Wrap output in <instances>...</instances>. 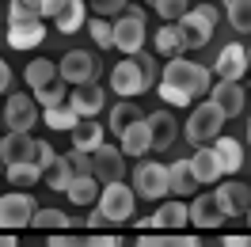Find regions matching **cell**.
Segmentation results:
<instances>
[{"instance_id": "obj_1", "label": "cell", "mask_w": 251, "mask_h": 247, "mask_svg": "<svg viewBox=\"0 0 251 247\" xmlns=\"http://www.w3.org/2000/svg\"><path fill=\"white\" fill-rule=\"evenodd\" d=\"M213 92V73L198 61H187V57H175V61L164 65V76H160V95L164 103L172 107H187L194 95H209Z\"/></svg>"}, {"instance_id": "obj_2", "label": "cell", "mask_w": 251, "mask_h": 247, "mask_svg": "<svg viewBox=\"0 0 251 247\" xmlns=\"http://www.w3.org/2000/svg\"><path fill=\"white\" fill-rule=\"evenodd\" d=\"M133 201H137V190H129V186H122V183L103 186L99 205H95V213L88 217V228H99L103 221H110V224L129 221V217H133Z\"/></svg>"}, {"instance_id": "obj_3", "label": "cell", "mask_w": 251, "mask_h": 247, "mask_svg": "<svg viewBox=\"0 0 251 247\" xmlns=\"http://www.w3.org/2000/svg\"><path fill=\"white\" fill-rule=\"evenodd\" d=\"M221 129H225V110H221L213 99H205V103H198V107L190 110L187 141L194 145V148H205V145H213L217 137H225Z\"/></svg>"}, {"instance_id": "obj_4", "label": "cell", "mask_w": 251, "mask_h": 247, "mask_svg": "<svg viewBox=\"0 0 251 247\" xmlns=\"http://www.w3.org/2000/svg\"><path fill=\"white\" fill-rule=\"evenodd\" d=\"M114 49H122L126 57H137L145 49V12L141 8H126L114 19Z\"/></svg>"}, {"instance_id": "obj_5", "label": "cell", "mask_w": 251, "mask_h": 247, "mask_svg": "<svg viewBox=\"0 0 251 247\" xmlns=\"http://www.w3.org/2000/svg\"><path fill=\"white\" fill-rule=\"evenodd\" d=\"M133 190H137V198L160 201L172 190V175H168V168L156 164V160H141V164L133 168Z\"/></svg>"}, {"instance_id": "obj_6", "label": "cell", "mask_w": 251, "mask_h": 247, "mask_svg": "<svg viewBox=\"0 0 251 247\" xmlns=\"http://www.w3.org/2000/svg\"><path fill=\"white\" fill-rule=\"evenodd\" d=\"M34 213H38V205H34V198L27 190L4 194L0 198V232H16V228L34 224Z\"/></svg>"}, {"instance_id": "obj_7", "label": "cell", "mask_w": 251, "mask_h": 247, "mask_svg": "<svg viewBox=\"0 0 251 247\" xmlns=\"http://www.w3.org/2000/svg\"><path fill=\"white\" fill-rule=\"evenodd\" d=\"M38 122V99L23 92H12L4 103V125L8 133H31V125Z\"/></svg>"}, {"instance_id": "obj_8", "label": "cell", "mask_w": 251, "mask_h": 247, "mask_svg": "<svg viewBox=\"0 0 251 247\" xmlns=\"http://www.w3.org/2000/svg\"><path fill=\"white\" fill-rule=\"evenodd\" d=\"M187 224H190V205H187V201H179V198H175V201H164L152 217H145V221H141L145 232H164V228L183 232Z\"/></svg>"}, {"instance_id": "obj_9", "label": "cell", "mask_w": 251, "mask_h": 247, "mask_svg": "<svg viewBox=\"0 0 251 247\" xmlns=\"http://www.w3.org/2000/svg\"><path fill=\"white\" fill-rule=\"evenodd\" d=\"M57 69H61V80L73 84V88L95 84V57L88 53V49H69L61 61H57Z\"/></svg>"}, {"instance_id": "obj_10", "label": "cell", "mask_w": 251, "mask_h": 247, "mask_svg": "<svg viewBox=\"0 0 251 247\" xmlns=\"http://www.w3.org/2000/svg\"><path fill=\"white\" fill-rule=\"evenodd\" d=\"M110 88H114V95H126V99H133V95H141L149 84H145V73L141 65H137V57H126V61L114 65V73H110Z\"/></svg>"}, {"instance_id": "obj_11", "label": "cell", "mask_w": 251, "mask_h": 247, "mask_svg": "<svg viewBox=\"0 0 251 247\" xmlns=\"http://www.w3.org/2000/svg\"><path fill=\"white\" fill-rule=\"evenodd\" d=\"M213 73H217V80H232V84H240V76H248L251 73V53L244 46H225L217 53V65H213Z\"/></svg>"}, {"instance_id": "obj_12", "label": "cell", "mask_w": 251, "mask_h": 247, "mask_svg": "<svg viewBox=\"0 0 251 247\" xmlns=\"http://www.w3.org/2000/svg\"><path fill=\"white\" fill-rule=\"evenodd\" d=\"M95 179L103 186L110 183H122V171H126V152L118 145H103V148H95Z\"/></svg>"}, {"instance_id": "obj_13", "label": "cell", "mask_w": 251, "mask_h": 247, "mask_svg": "<svg viewBox=\"0 0 251 247\" xmlns=\"http://www.w3.org/2000/svg\"><path fill=\"white\" fill-rule=\"evenodd\" d=\"M34 152H38V141H34L31 133H4V137H0V160H4V168L31 164Z\"/></svg>"}, {"instance_id": "obj_14", "label": "cell", "mask_w": 251, "mask_h": 247, "mask_svg": "<svg viewBox=\"0 0 251 247\" xmlns=\"http://www.w3.org/2000/svg\"><path fill=\"white\" fill-rule=\"evenodd\" d=\"M221 221H228V217L217 205V194H198L190 201V224L194 228H217Z\"/></svg>"}, {"instance_id": "obj_15", "label": "cell", "mask_w": 251, "mask_h": 247, "mask_svg": "<svg viewBox=\"0 0 251 247\" xmlns=\"http://www.w3.org/2000/svg\"><path fill=\"white\" fill-rule=\"evenodd\" d=\"M213 194H217V205L225 209V217H240L251 209V186H244V183H225Z\"/></svg>"}, {"instance_id": "obj_16", "label": "cell", "mask_w": 251, "mask_h": 247, "mask_svg": "<svg viewBox=\"0 0 251 247\" xmlns=\"http://www.w3.org/2000/svg\"><path fill=\"white\" fill-rule=\"evenodd\" d=\"M190 168H194V175H198V183H221V179H225V164H221V156H217V148H213V145L194 148Z\"/></svg>"}, {"instance_id": "obj_17", "label": "cell", "mask_w": 251, "mask_h": 247, "mask_svg": "<svg viewBox=\"0 0 251 247\" xmlns=\"http://www.w3.org/2000/svg\"><path fill=\"white\" fill-rule=\"evenodd\" d=\"M42 38H46V23L42 19H34V23H12L8 34H4V42L12 49H34Z\"/></svg>"}, {"instance_id": "obj_18", "label": "cell", "mask_w": 251, "mask_h": 247, "mask_svg": "<svg viewBox=\"0 0 251 247\" xmlns=\"http://www.w3.org/2000/svg\"><path fill=\"white\" fill-rule=\"evenodd\" d=\"M152 46H156V53H164V57H183V49H187V34H183V27L179 23H160V31L152 34Z\"/></svg>"}, {"instance_id": "obj_19", "label": "cell", "mask_w": 251, "mask_h": 247, "mask_svg": "<svg viewBox=\"0 0 251 247\" xmlns=\"http://www.w3.org/2000/svg\"><path fill=\"white\" fill-rule=\"evenodd\" d=\"M209 99L225 110V118H236V114L244 110V99H248V95H244V88L232 84V80H217V84H213V92H209Z\"/></svg>"}, {"instance_id": "obj_20", "label": "cell", "mask_w": 251, "mask_h": 247, "mask_svg": "<svg viewBox=\"0 0 251 247\" xmlns=\"http://www.w3.org/2000/svg\"><path fill=\"white\" fill-rule=\"evenodd\" d=\"M179 27H183V34H187V46H194V49H202L205 42H209V34H213V19H205L198 8H190L187 16L179 19Z\"/></svg>"}, {"instance_id": "obj_21", "label": "cell", "mask_w": 251, "mask_h": 247, "mask_svg": "<svg viewBox=\"0 0 251 247\" xmlns=\"http://www.w3.org/2000/svg\"><path fill=\"white\" fill-rule=\"evenodd\" d=\"M23 80H27L31 92H42V88H50V84L61 80V69H57V61L34 57V61H27V69H23Z\"/></svg>"}, {"instance_id": "obj_22", "label": "cell", "mask_w": 251, "mask_h": 247, "mask_svg": "<svg viewBox=\"0 0 251 247\" xmlns=\"http://www.w3.org/2000/svg\"><path fill=\"white\" fill-rule=\"evenodd\" d=\"M69 107L76 110L80 118H95V114L103 110V88H99V84L73 88V95H69Z\"/></svg>"}, {"instance_id": "obj_23", "label": "cell", "mask_w": 251, "mask_h": 247, "mask_svg": "<svg viewBox=\"0 0 251 247\" xmlns=\"http://www.w3.org/2000/svg\"><path fill=\"white\" fill-rule=\"evenodd\" d=\"M118 148H122L126 156H145L149 148H152V129H149V118H141V122H133L129 129L122 133V141H118Z\"/></svg>"}, {"instance_id": "obj_24", "label": "cell", "mask_w": 251, "mask_h": 247, "mask_svg": "<svg viewBox=\"0 0 251 247\" xmlns=\"http://www.w3.org/2000/svg\"><path fill=\"white\" fill-rule=\"evenodd\" d=\"M50 247H118V236H99V232H57Z\"/></svg>"}, {"instance_id": "obj_25", "label": "cell", "mask_w": 251, "mask_h": 247, "mask_svg": "<svg viewBox=\"0 0 251 247\" xmlns=\"http://www.w3.org/2000/svg\"><path fill=\"white\" fill-rule=\"evenodd\" d=\"M53 27L61 34H73V31H80V27H88V0H69L61 12H57Z\"/></svg>"}, {"instance_id": "obj_26", "label": "cell", "mask_w": 251, "mask_h": 247, "mask_svg": "<svg viewBox=\"0 0 251 247\" xmlns=\"http://www.w3.org/2000/svg\"><path fill=\"white\" fill-rule=\"evenodd\" d=\"M168 175H172V190L179 194V198H198V194H194L198 175H194V168H190V160H175L172 168H168Z\"/></svg>"}, {"instance_id": "obj_27", "label": "cell", "mask_w": 251, "mask_h": 247, "mask_svg": "<svg viewBox=\"0 0 251 247\" xmlns=\"http://www.w3.org/2000/svg\"><path fill=\"white\" fill-rule=\"evenodd\" d=\"M149 129H152V148H156V152H164V148L175 141V118L168 114V110L149 114Z\"/></svg>"}, {"instance_id": "obj_28", "label": "cell", "mask_w": 251, "mask_h": 247, "mask_svg": "<svg viewBox=\"0 0 251 247\" xmlns=\"http://www.w3.org/2000/svg\"><path fill=\"white\" fill-rule=\"evenodd\" d=\"M107 141H103V125H95L92 118H84V122L73 129V148L80 152H95V148H103Z\"/></svg>"}, {"instance_id": "obj_29", "label": "cell", "mask_w": 251, "mask_h": 247, "mask_svg": "<svg viewBox=\"0 0 251 247\" xmlns=\"http://www.w3.org/2000/svg\"><path fill=\"white\" fill-rule=\"evenodd\" d=\"M73 179H76V171H73V164H69V156H57V160L46 168V175H42V183H46L50 190H65V194H69Z\"/></svg>"}, {"instance_id": "obj_30", "label": "cell", "mask_w": 251, "mask_h": 247, "mask_svg": "<svg viewBox=\"0 0 251 247\" xmlns=\"http://www.w3.org/2000/svg\"><path fill=\"white\" fill-rule=\"evenodd\" d=\"M99 179L95 175H76L73 179V186H69V198H73V205H99Z\"/></svg>"}, {"instance_id": "obj_31", "label": "cell", "mask_w": 251, "mask_h": 247, "mask_svg": "<svg viewBox=\"0 0 251 247\" xmlns=\"http://www.w3.org/2000/svg\"><path fill=\"white\" fill-rule=\"evenodd\" d=\"M213 148H217L221 164H225V175H236V171L244 168V145H240L236 137H217Z\"/></svg>"}, {"instance_id": "obj_32", "label": "cell", "mask_w": 251, "mask_h": 247, "mask_svg": "<svg viewBox=\"0 0 251 247\" xmlns=\"http://www.w3.org/2000/svg\"><path fill=\"white\" fill-rule=\"evenodd\" d=\"M141 118H149V114H141V107H137L133 99H122L118 107L110 110V129H114V133L122 137L126 129H129V125H133V122H141Z\"/></svg>"}, {"instance_id": "obj_33", "label": "cell", "mask_w": 251, "mask_h": 247, "mask_svg": "<svg viewBox=\"0 0 251 247\" xmlns=\"http://www.w3.org/2000/svg\"><path fill=\"white\" fill-rule=\"evenodd\" d=\"M133 247H202V244H198L194 236H183V232H172V236H164V232H145Z\"/></svg>"}, {"instance_id": "obj_34", "label": "cell", "mask_w": 251, "mask_h": 247, "mask_svg": "<svg viewBox=\"0 0 251 247\" xmlns=\"http://www.w3.org/2000/svg\"><path fill=\"white\" fill-rule=\"evenodd\" d=\"M42 122L50 125V129H76L80 122H84V118H80L76 110L69 107V103H65V107H53V110H42Z\"/></svg>"}, {"instance_id": "obj_35", "label": "cell", "mask_w": 251, "mask_h": 247, "mask_svg": "<svg viewBox=\"0 0 251 247\" xmlns=\"http://www.w3.org/2000/svg\"><path fill=\"white\" fill-rule=\"evenodd\" d=\"M4 175H8L12 186H34L38 179H42V168L31 160V164H12V168H4Z\"/></svg>"}, {"instance_id": "obj_36", "label": "cell", "mask_w": 251, "mask_h": 247, "mask_svg": "<svg viewBox=\"0 0 251 247\" xmlns=\"http://www.w3.org/2000/svg\"><path fill=\"white\" fill-rule=\"evenodd\" d=\"M88 34H92V42L99 49H114V23L92 16V19H88Z\"/></svg>"}, {"instance_id": "obj_37", "label": "cell", "mask_w": 251, "mask_h": 247, "mask_svg": "<svg viewBox=\"0 0 251 247\" xmlns=\"http://www.w3.org/2000/svg\"><path fill=\"white\" fill-rule=\"evenodd\" d=\"M38 103H42V110H53V107H65L69 103V92H65V80H57V84H50V88H42V92H31Z\"/></svg>"}, {"instance_id": "obj_38", "label": "cell", "mask_w": 251, "mask_h": 247, "mask_svg": "<svg viewBox=\"0 0 251 247\" xmlns=\"http://www.w3.org/2000/svg\"><path fill=\"white\" fill-rule=\"evenodd\" d=\"M152 8H156L160 23H179V19L190 12V0H156Z\"/></svg>"}, {"instance_id": "obj_39", "label": "cell", "mask_w": 251, "mask_h": 247, "mask_svg": "<svg viewBox=\"0 0 251 247\" xmlns=\"http://www.w3.org/2000/svg\"><path fill=\"white\" fill-rule=\"evenodd\" d=\"M69 217L61 213V209H38L34 213V228H50V232H69Z\"/></svg>"}, {"instance_id": "obj_40", "label": "cell", "mask_w": 251, "mask_h": 247, "mask_svg": "<svg viewBox=\"0 0 251 247\" xmlns=\"http://www.w3.org/2000/svg\"><path fill=\"white\" fill-rule=\"evenodd\" d=\"M228 23H232L236 31H251V0L228 4Z\"/></svg>"}, {"instance_id": "obj_41", "label": "cell", "mask_w": 251, "mask_h": 247, "mask_svg": "<svg viewBox=\"0 0 251 247\" xmlns=\"http://www.w3.org/2000/svg\"><path fill=\"white\" fill-rule=\"evenodd\" d=\"M34 19H42V16L34 12L27 0H12V4H8V27H12V23H34Z\"/></svg>"}, {"instance_id": "obj_42", "label": "cell", "mask_w": 251, "mask_h": 247, "mask_svg": "<svg viewBox=\"0 0 251 247\" xmlns=\"http://www.w3.org/2000/svg\"><path fill=\"white\" fill-rule=\"evenodd\" d=\"M69 164H73V171H76V175H95V156H92V152L73 148V152H69Z\"/></svg>"}, {"instance_id": "obj_43", "label": "cell", "mask_w": 251, "mask_h": 247, "mask_svg": "<svg viewBox=\"0 0 251 247\" xmlns=\"http://www.w3.org/2000/svg\"><path fill=\"white\" fill-rule=\"evenodd\" d=\"M126 4H129V0H95L92 8H95V16H99V19H110V16L118 19L126 12Z\"/></svg>"}, {"instance_id": "obj_44", "label": "cell", "mask_w": 251, "mask_h": 247, "mask_svg": "<svg viewBox=\"0 0 251 247\" xmlns=\"http://www.w3.org/2000/svg\"><path fill=\"white\" fill-rule=\"evenodd\" d=\"M137 65H141V73H145V84L152 88V84H156V57L141 49V53H137Z\"/></svg>"}, {"instance_id": "obj_45", "label": "cell", "mask_w": 251, "mask_h": 247, "mask_svg": "<svg viewBox=\"0 0 251 247\" xmlns=\"http://www.w3.org/2000/svg\"><path fill=\"white\" fill-rule=\"evenodd\" d=\"M57 160V152H53V145H46V141H38V152H34V164L42 168V175H46V168Z\"/></svg>"}, {"instance_id": "obj_46", "label": "cell", "mask_w": 251, "mask_h": 247, "mask_svg": "<svg viewBox=\"0 0 251 247\" xmlns=\"http://www.w3.org/2000/svg\"><path fill=\"white\" fill-rule=\"evenodd\" d=\"M69 0H42V19H57V12H61Z\"/></svg>"}, {"instance_id": "obj_47", "label": "cell", "mask_w": 251, "mask_h": 247, "mask_svg": "<svg viewBox=\"0 0 251 247\" xmlns=\"http://www.w3.org/2000/svg\"><path fill=\"white\" fill-rule=\"evenodd\" d=\"M0 92H12V65L0 57Z\"/></svg>"}, {"instance_id": "obj_48", "label": "cell", "mask_w": 251, "mask_h": 247, "mask_svg": "<svg viewBox=\"0 0 251 247\" xmlns=\"http://www.w3.org/2000/svg\"><path fill=\"white\" fill-rule=\"evenodd\" d=\"M221 247H251V236H225Z\"/></svg>"}, {"instance_id": "obj_49", "label": "cell", "mask_w": 251, "mask_h": 247, "mask_svg": "<svg viewBox=\"0 0 251 247\" xmlns=\"http://www.w3.org/2000/svg\"><path fill=\"white\" fill-rule=\"evenodd\" d=\"M194 8H198V12H202L205 19H213V23H217V16H221V12L213 8V4H194Z\"/></svg>"}, {"instance_id": "obj_50", "label": "cell", "mask_w": 251, "mask_h": 247, "mask_svg": "<svg viewBox=\"0 0 251 247\" xmlns=\"http://www.w3.org/2000/svg\"><path fill=\"white\" fill-rule=\"evenodd\" d=\"M0 247H19V244H16V236H12V232H0Z\"/></svg>"}, {"instance_id": "obj_51", "label": "cell", "mask_w": 251, "mask_h": 247, "mask_svg": "<svg viewBox=\"0 0 251 247\" xmlns=\"http://www.w3.org/2000/svg\"><path fill=\"white\" fill-rule=\"evenodd\" d=\"M244 221H248V224H251V209H248V213H244Z\"/></svg>"}, {"instance_id": "obj_52", "label": "cell", "mask_w": 251, "mask_h": 247, "mask_svg": "<svg viewBox=\"0 0 251 247\" xmlns=\"http://www.w3.org/2000/svg\"><path fill=\"white\" fill-rule=\"evenodd\" d=\"M248 141H251V118H248Z\"/></svg>"}, {"instance_id": "obj_53", "label": "cell", "mask_w": 251, "mask_h": 247, "mask_svg": "<svg viewBox=\"0 0 251 247\" xmlns=\"http://www.w3.org/2000/svg\"><path fill=\"white\" fill-rule=\"evenodd\" d=\"M228 4H236V0H225V8H228Z\"/></svg>"}, {"instance_id": "obj_54", "label": "cell", "mask_w": 251, "mask_h": 247, "mask_svg": "<svg viewBox=\"0 0 251 247\" xmlns=\"http://www.w3.org/2000/svg\"><path fill=\"white\" fill-rule=\"evenodd\" d=\"M0 175H4V164H0Z\"/></svg>"}, {"instance_id": "obj_55", "label": "cell", "mask_w": 251, "mask_h": 247, "mask_svg": "<svg viewBox=\"0 0 251 247\" xmlns=\"http://www.w3.org/2000/svg\"><path fill=\"white\" fill-rule=\"evenodd\" d=\"M149 4H156V0H149Z\"/></svg>"}, {"instance_id": "obj_56", "label": "cell", "mask_w": 251, "mask_h": 247, "mask_svg": "<svg viewBox=\"0 0 251 247\" xmlns=\"http://www.w3.org/2000/svg\"><path fill=\"white\" fill-rule=\"evenodd\" d=\"M248 53H251V49H248Z\"/></svg>"}]
</instances>
